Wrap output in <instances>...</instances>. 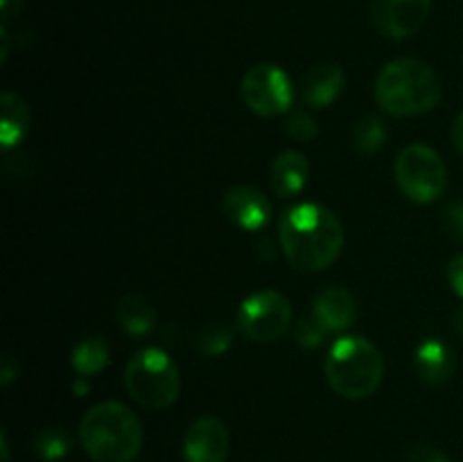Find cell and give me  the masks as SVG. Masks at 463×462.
Returning a JSON list of instances; mask_svg holds the SVG:
<instances>
[{
  "mask_svg": "<svg viewBox=\"0 0 463 462\" xmlns=\"http://www.w3.org/2000/svg\"><path fill=\"white\" fill-rule=\"evenodd\" d=\"M242 100L258 116H283L292 107V80L274 63H256L242 80Z\"/></svg>",
  "mask_w": 463,
  "mask_h": 462,
  "instance_id": "8",
  "label": "cell"
},
{
  "mask_svg": "<svg viewBox=\"0 0 463 462\" xmlns=\"http://www.w3.org/2000/svg\"><path fill=\"white\" fill-rule=\"evenodd\" d=\"M441 80L420 59H393L380 71L375 100L389 116L411 118L428 113L441 100Z\"/></svg>",
  "mask_w": 463,
  "mask_h": 462,
  "instance_id": "3",
  "label": "cell"
},
{
  "mask_svg": "<svg viewBox=\"0 0 463 462\" xmlns=\"http://www.w3.org/2000/svg\"><path fill=\"white\" fill-rule=\"evenodd\" d=\"M289 322H292V306L288 297L276 290L249 294L240 303L235 317L240 333L253 342H276L289 331Z\"/></svg>",
  "mask_w": 463,
  "mask_h": 462,
  "instance_id": "7",
  "label": "cell"
},
{
  "mask_svg": "<svg viewBox=\"0 0 463 462\" xmlns=\"http://www.w3.org/2000/svg\"><path fill=\"white\" fill-rule=\"evenodd\" d=\"M0 444H3V462H9V447H7V438H0Z\"/></svg>",
  "mask_w": 463,
  "mask_h": 462,
  "instance_id": "32",
  "label": "cell"
},
{
  "mask_svg": "<svg viewBox=\"0 0 463 462\" xmlns=\"http://www.w3.org/2000/svg\"><path fill=\"white\" fill-rule=\"evenodd\" d=\"M72 390L77 392V397H84V394L89 392V379H86V376H77V380L72 383Z\"/></svg>",
  "mask_w": 463,
  "mask_h": 462,
  "instance_id": "30",
  "label": "cell"
},
{
  "mask_svg": "<svg viewBox=\"0 0 463 462\" xmlns=\"http://www.w3.org/2000/svg\"><path fill=\"white\" fill-rule=\"evenodd\" d=\"M441 226L452 240L463 243V202H452L443 208Z\"/></svg>",
  "mask_w": 463,
  "mask_h": 462,
  "instance_id": "24",
  "label": "cell"
},
{
  "mask_svg": "<svg viewBox=\"0 0 463 462\" xmlns=\"http://www.w3.org/2000/svg\"><path fill=\"white\" fill-rule=\"evenodd\" d=\"M383 353L371 340L360 335H344L335 340L326 358V379L339 397H371L383 383Z\"/></svg>",
  "mask_w": 463,
  "mask_h": 462,
  "instance_id": "4",
  "label": "cell"
},
{
  "mask_svg": "<svg viewBox=\"0 0 463 462\" xmlns=\"http://www.w3.org/2000/svg\"><path fill=\"white\" fill-rule=\"evenodd\" d=\"M231 448L229 428L215 415L199 417L184 438L185 462H226Z\"/></svg>",
  "mask_w": 463,
  "mask_h": 462,
  "instance_id": "10",
  "label": "cell"
},
{
  "mask_svg": "<svg viewBox=\"0 0 463 462\" xmlns=\"http://www.w3.org/2000/svg\"><path fill=\"white\" fill-rule=\"evenodd\" d=\"M72 447V439L68 435L66 428L61 426H50V428H43L39 435L34 438V451L41 460L52 462V460H61Z\"/></svg>",
  "mask_w": 463,
  "mask_h": 462,
  "instance_id": "20",
  "label": "cell"
},
{
  "mask_svg": "<svg viewBox=\"0 0 463 462\" xmlns=\"http://www.w3.org/2000/svg\"><path fill=\"white\" fill-rule=\"evenodd\" d=\"M344 82H346V75L339 63H317L303 80V100L315 109L330 107L342 95Z\"/></svg>",
  "mask_w": 463,
  "mask_h": 462,
  "instance_id": "15",
  "label": "cell"
},
{
  "mask_svg": "<svg viewBox=\"0 0 463 462\" xmlns=\"http://www.w3.org/2000/svg\"><path fill=\"white\" fill-rule=\"evenodd\" d=\"M393 175L401 193L416 204L434 202L448 188L446 163L430 145L411 143L402 148L393 163Z\"/></svg>",
  "mask_w": 463,
  "mask_h": 462,
  "instance_id": "6",
  "label": "cell"
},
{
  "mask_svg": "<svg viewBox=\"0 0 463 462\" xmlns=\"http://www.w3.org/2000/svg\"><path fill=\"white\" fill-rule=\"evenodd\" d=\"M414 367L425 385H443L455 376V351L443 340L428 338L414 351Z\"/></svg>",
  "mask_w": 463,
  "mask_h": 462,
  "instance_id": "12",
  "label": "cell"
},
{
  "mask_svg": "<svg viewBox=\"0 0 463 462\" xmlns=\"http://www.w3.org/2000/svg\"><path fill=\"white\" fill-rule=\"evenodd\" d=\"M143 439V424L125 403H95L81 417L80 442L93 462H134Z\"/></svg>",
  "mask_w": 463,
  "mask_h": 462,
  "instance_id": "2",
  "label": "cell"
},
{
  "mask_svg": "<svg viewBox=\"0 0 463 462\" xmlns=\"http://www.w3.org/2000/svg\"><path fill=\"white\" fill-rule=\"evenodd\" d=\"M407 462H452V460L446 456V453L439 451V448L428 447V444H420V447L411 448Z\"/></svg>",
  "mask_w": 463,
  "mask_h": 462,
  "instance_id": "25",
  "label": "cell"
},
{
  "mask_svg": "<svg viewBox=\"0 0 463 462\" xmlns=\"http://www.w3.org/2000/svg\"><path fill=\"white\" fill-rule=\"evenodd\" d=\"M371 21L387 39L402 41L420 32L432 12V0H371Z\"/></svg>",
  "mask_w": 463,
  "mask_h": 462,
  "instance_id": "9",
  "label": "cell"
},
{
  "mask_svg": "<svg viewBox=\"0 0 463 462\" xmlns=\"http://www.w3.org/2000/svg\"><path fill=\"white\" fill-rule=\"evenodd\" d=\"M328 335V329L317 320L315 315L303 317L297 324V342L301 344L303 349H315L324 342V338Z\"/></svg>",
  "mask_w": 463,
  "mask_h": 462,
  "instance_id": "22",
  "label": "cell"
},
{
  "mask_svg": "<svg viewBox=\"0 0 463 462\" xmlns=\"http://www.w3.org/2000/svg\"><path fill=\"white\" fill-rule=\"evenodd\" d=\"M0 143L5 149H12L25 139L30 130V109L18 93H3L0 98Z\"/></svg>",
  "mask_w": 463,
  "mask_h": 462,
  "instance_id": "16",
  "label": "cell"
},
{
  "mask_svg": "<svg viewBox=\"0 0 463 462\" xmlns=\"http://www.w3.org/2000/svg\"><path fill=\"white\" fill-rule=\"evenodd\" d=\"M452 143H455L457 152L463 157V113L461 116H457L455 125H452Z\"/></svg>",
  "mask_w": 463,
  "mask_h": 462,
  "instance_id": "27",
  "label": "cell"
},
{
  "mask_svg": "<svg viewBox=\"0 0 463 462\" xmlns=\"http://www.w3.org/2000/svg\"><path fill=\"white\" fill-rule=\"evenodd\" d=\"M72 370L80 376H95L109 365V344L102 335H93V338H84L75 344L71 358Z\"/></svg>",
  "mask_w": 463,
  "mask_h": 462,
  "instance_id": "18",
  "label": "cell"
},
{
  "mask_svg": "<svg viewBox=\"0 0 463 462\" xmlns=\"http://www.w3.org/2000/svg\"><path fill=\"white\" fill-rule=\"evenodd\" d=\"M14 376H18V367H16V370H14V367H12V358L7 356L3 361V380H5V383H9V380H12Z\"/></svg>",
  "mask_w": 463,
  "mask_h": 462,
  "instance_id": "29",
  "label": "cell"
},
{
  "mask_svg": "<svg viewBox=\"0 0 463 462\" xmlns=\"http://www.w3.org/2000/svg\"><path fill=\"white\" fill-rule=\"evenodd\" d=\"M452 329H455V333L459 335V338H463V306L455 313V320H452Z\"/></svg>",
  "mask_w": 463,
  "mask_h": 462,
  "instance_id": "31",
  "label": "cell"
},
{
  "mask_svg": "<svg viewBox=\"0 0 463 462\" xmlns=\"http://www.w3.org/2000/svg\"><path fill=\"white\" fill-rule=\"evenodd\" d=\"M125 388L136 403L149 410H165L181 392V374L158 347L136 351L125 367Z\"/></svg>",
  "mask_w": 463,
  "mask_h": 462,
  "instance_id": "5",
  "label": "cell"
},
{
  "mask_svg": "<svg viewBox=\"0 0 463 462\" xmlns=\"http://www.w3.org/2000/svg\"><path fill=\"white\" fill-rule=\"evenodd\" d=\"M280 247L298 272H321L344 249V226L328 207L303 202L285 211L279 225Z\"/></svg>",
  "mask_w": 463,
  "mask_h": 462,
  "instance_id": "1",
  "label": "cell"
},
{
  "mask_svg": "<svg viewBox=\"0 0 463 462\" xmlns=\"http://www.w3.org/2000/svg\"><path fill=\"white\" fill-rule=\"evenodd\" d=\"M312 315L328 329V333L348 329L357 317L355 297L344 285H330L317 294L312 303Z\"/></svg>",
  "mask_w": 463,
  "mask_h": 462,
  "instance_id": "13",
  "label": "cell"
},
{
  "mask_svg": "<svg viewBox=\"0 0 463 462\" xmlns=\"http://www.w3.org/2000/svg\"><path fill=\"white\" fill-rule=\"evenodd\" d=\"M0 12H3L5 21H9L21 12V0H0Z\"/></svg>",
  "mask_w": 463,
  "mask_h": 462,
  "instance_id": "28",
  "label": "cell"
},
{
  "mask_svg": "<svg viewBox=\"0 0 463 462\" xmlns=\"http://www.w3.org/2000/svg\"><path fill=\"white\" fill-rule=\"evenodd\" d=\"M285 131H288V136H292L294 140H298V143H310L317 136V122L310 113L294 111L292 116L288 118V122H285Z\"/></svg>",
  "mask_w": 463,
  "mask_h": 462,
  "instance_id": "23",
  "label": "cell"
},
{
  "mask_svg": "<svg viewBox=\"0 0 463 462\" xmlns=\"http://www.w3.org/2000/svg\"><path fill=\"white\" fill-rule=\"evenodd\" d=\"M231 342H233V331L231 326L222 324V322H211L199 331L197 349L203 356H222L229 351Z\"/></svg>",
  "mask_w": 463,
  "mask_h": 462,
  "instance_id": "21",
  "label": "cell"
},
{
  "mask_svg": "<svg viewBox=\"0 0 463 462\" xmlns=\"http://www.w3.org/2000/svg\"><path fill=\"white\" fill-rule=\"evenodd\" d=\"M387 140V127L378 116H366L353 127V145L360 154H375Z\"/></svg>",
  "mask_w": 463,
  "mask_h": 462,
  "instance_id": "19",
  "label": "cell"
},
{
  "mask_svg": "<svg viewBox=\"0 0 463 462\" xmlns=\"http://www.w3.org/2000/svg\"><path fill=\"white\" fill-rule=\"evenodd\" d=\"M310 179V163L306 154L297 149H285L271 163V190L280 199L297 197Z\"/></svg>",
  "mask_w": 463,
  "mask_h": 462,
  "instance_id": "14",
  "label": "cell"
},
{
  "mask_svg": "<svg viewBox=\"0 0 463 462\" xmlns=\"http://www.w3.org/2000/svg\"><path fill=\"white\" fill-rule=\"evenodd\" d=\"M118 322H120L122 331L134 338L149 333L154 329V322H156V313H154L152 303L143 297V294H122L120 302L116 308Z\"/></svg>",
  "mask_w": 463,
  "mask_h": 462,
  "instance_id": "17",
  "label": "cell"
},
{
  "mask_svg": "<svg viewBox=\"0 0 463 462\" xmlns=\"http://www.w3.org/2000/svg\"><path fill=\"white\" fill-rule=\"evenodd\" d=\"M448 281H450L457 297L463 299V252L457 254L450 261V265H448Z\"/></svg>",
  "mask_w": 463,
  "mask_h": 462,
  "instance_id": "26",
  "label": "cell"
},
{
  "mask_svg": "<svg viewBox=\"0 0 463 462\" xmlns=\"http://www.w3.org/2000/svg\"><path fill=\"white\" fill-rule=\"evenodd\" d=\"M222 211L231 225L242 231H260L271 220V204L260 188L253 186H233L222 199Z\"/></svg>",
  "mask_w": 463,
  "mask_h": 462,
  "instance_id": "11",
  "label": "cell"
}]
</instances>
